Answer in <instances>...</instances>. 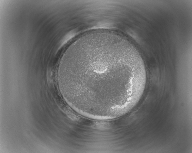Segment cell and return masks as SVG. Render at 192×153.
Wrapping results in <instances>:
<instances>
[{"label": "cell", "instance_id": "1", "mask_svg": "<svg viewBox=\"0 0 192 153\" xmlns=\"http://www.w3.org/2000/svg\"><path fill=\"white\" fill-rule=\"evenodd\" d=\"M142 60L135 49L121 39L92 37L67 53L58 70V81L75 94L84 111L117 118L133 108L142 94L146 75Z\"/></svg>", "mask_w": 192, "mask_h": 153}]
</instances>
